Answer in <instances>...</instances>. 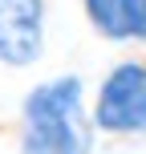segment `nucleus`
<instances>
[{
  "label": "nucleus",
  "mask_w": 146,
  "mask_h": 154,
  "mask_svg": "<svg viewBox=\"0 0 146 154\" xmlns=\"http://www.w3.org/2000/svg\"><path fill=\"white\" fill-rule=\"evenodd\" d=\"M81 12L101 41L146 45V0H81Z\"/></svg>",
  "instance_id": "nucleus-4"
},
{
  "label": "nucleus",
  "mask_w": 146,
  "mask_h": 154,
  "mask_svg": "<svg viewBox=\"0 0 146 154\" xmlns=\"http://www.w3.org/2000/svg\"><path fill=\"white\" fill-rule=\"evenodd\" d=\"M89 118L106 138H146V57H122L110 65L93 89Z\"/></svg>",
  "instance_id": "nucleus-2"
},
{
  "label": "nucleus",
  "mask_w": 146,
  "mask_h": 154,
  "mask_svg": "<svg viewBox=\"0 0 146 154\" xmlns=\"http://www.w3.org/2000/svg\"><path fill=\"white\" fill-rule=\"evenodd\" d=\"M49 4L45 0H0V65L33 69L45 57Z\"/></svg>",
  "instance_id": "nucleus-3"
},
{
  "label": "nucleus",
  "mask_w": 146,
  "mask_h": 154,
  "mask_svg": "<svg viewBox=\"0 0 146 154\" xmlns=\"http://www.w3.org/2000/svg\"><path fill=\"white\" fill-rule=\"evenodd\" d=\"M89 89L77 73L29 85L16 109V154H93Z\"/></svg>",
  "instance_id": "nucleus-1"
}]
</instances>
